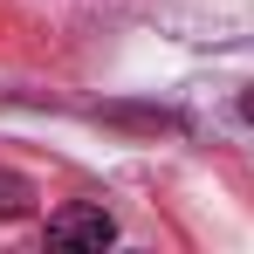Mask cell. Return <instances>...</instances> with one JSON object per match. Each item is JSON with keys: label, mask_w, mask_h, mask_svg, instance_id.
I'll use <instances>...</instances> for the list:
<instances>
[{"label": "cell", "mask_w": 254, "mask_h": 254, "mask_svg": "<svg viewBox=\"0 0 254 254\" xmlns=\"http://www.w3.org/2000/svg\"><path fill=\"white\" fill-rule=\"evenodd\" d=\"M48 241H55V248H110V241H117V220L103 206H62L48 220Z\"/></svg>", "instance_id": "cell-1"}, {"label": "cell", "mask_w": 254, "mask_h": 254, "mask_svg": "<svg viewBox=\"0 0 254 254\" xmlns=\"http://www.w3.org/2000/svg\"><path fill=\"white\" fill-rule=\"evenodd\" d=\"M28 206H35V186L14 179V172H0V220H21Z\"/></svg>", "instance_id": "cell-2"}, {"label": "cell", "mask_w": 254, "mask_h": 254, "mask_svg": "<svg viewBox=\"0 0 254 254\" xmlns=\"http://www.w3.org/2000/svg\"><path fill=\"white\" fill-rule=\"evenodd\" d=\"M241 117H248V124H254V89H241Z\"/></svg>", "instance_id": "cell-3"}]
</instances>
